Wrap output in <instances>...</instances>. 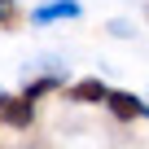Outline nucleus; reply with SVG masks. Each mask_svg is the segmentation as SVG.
I'll list each match as a JSON object with an SVG mask.
<instances>
[{"label":"nucleus","mask_w":149,"mask_h":149,"mask_svg":"<svg viewBox=\"0 0 149 149\" xmlns=\"http://www.w3.org/2000/svg\"><path fill=\"white\" fill-rule=\"evenodd\" d=\"M105 105H110V114H114V118H123V123H132V118L149 114V110H145V101H136L132 92H105Z\"/></svg>","instance_id":"nucleus-1"},{"label":"nucleus","mask_w":149,"mask_h":149,"mask_svg":"<svg viewBox=\"0 0 149 149\" xmlns=\"http://www.w3.org/2000/svg\"><path fill=\"white\" fill-rule=\"evenodd\" d=\"M0 118H5L9 127H31V118H35V105H31L26 97H5V110H0Z\"/></svg>","instance_id":"nucleus-2"},{"label":"nucleus","mask_w":149,"mask_h":149,"mask_svg":"<svg viewBox=\"0 0 149 149\" xmlns=\"http://www.w3.org/2000/svg\"><path fill=\"white\" fill-rule=\"evenodd\" d=\"M105 92H110V88H105L101 79H79L66 97H70V101H79V105H97V101H105Z\"/></svg>","instance_id":"nucleus-3"},{"label":"nucleus","mask_w":149,"mask_h":149,"mask_svg":"<svg viewBox=\"0 0 149 149\" xmlns=\"http://www.w3.org/2000/svg\"><path fill=\"white\" fill-rule=\"evenodd\" d=\"M79 13V5L74 0H57V5H48V9H35V22H53V18H74Z\"/></svg>","instance_id":"nucleus-4"},{"label":"nucleus","mask_w":149,"mask_h":149,"mask_svg":"<svg viewBox=\"0 0 149 149\" xmlns=\"http://www.w3.org/2000/svg\"><path fill=\"white\" fill-rule=\"evenodd\" d=\"M53 88H57V79H40V84H31V88H26V92H22V97H26V101H31V105H35V101H40V97H44V92H53Z\"/></svg>","instance_id":"nucleus-5"},{"label":"nucleus","mask_w":149,"mask_h":149,"mask_svg":"<svg viewBox=\"0 0 149 149\" xmlns=\"http://www.w3.org/2000/svg\"><path fill=\"white\" fill-rule=\"evenodd\" d=\"M13 18H18V9L9 5V0H0V22H13Z\"/></svg>","instance_id":"nucleus-6"},{"label":"nucleus","mask_w":149,"mask_h":149,"mask_svg":"<svg viewBox=\"0 0 149 149\" xmlns=\"http://www.w3.org/2000/svg\"><path fill=\"white\" fill-rule=\"evenodd\" d=\"M0 110H5V97H0Z\"/></svg>","instance_id":"nucleus-7"}]
</instances>
